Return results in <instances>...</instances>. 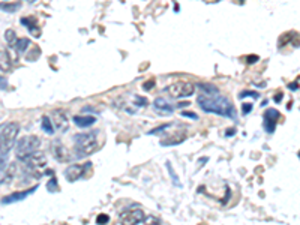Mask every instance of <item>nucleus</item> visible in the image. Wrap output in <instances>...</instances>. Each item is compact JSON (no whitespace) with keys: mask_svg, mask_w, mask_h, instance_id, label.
<instances>
[{"mask_svg":"<svg viewBox=\"0 0 300 225\" xmlns=\"http://www.w3.org/2000/svg\"><path fill=\"white\" fill-rule=\"evenodd\" d=\"M198 105L206 113H213L228 119H236V108L221 93H201L198 96Z\"/></svg>","mask_w":300,"mask_h":225,"instance_id":"1","label":"nucleus"},{"mask_svg":"<svg viewBox=\"0 0 300 225\" xmlns=\"http://www.w3.org/2000/svg\"><path fill=\"white\" fill-rule=\"evenodd\" d=\"M20 132V125L15 122L5 123L0 131V144H2V173L5 171V161L8 156V152L17 144V137Z\"/></svg>","mask_w":300,"mask_h":225,"instance_id":"2","label":"nucleus"},{"mask_svg":"<svg viewBox=\"0 0 300 225\" xmlns=\"http://www.w3.org/2000/svg\"><path fill=\"white\" fill-rule=\"evenodd\" d=\"M96 135L98 132H89V134H78L74 137V149L78 158H84L96 152L99 147Z\"/></svg>","mask_w":300,"mask_h":225,"instance_id":"3","label":"nucleus"},{"mask_svg":"<svg viewBox=\"0 0 300 225\" xmlns=\"http://www.w3.org/2000/svg\"><path fill=\"white\" fill-rule=\"evenodd\" d=\"M41 144V140L39 137L36 135H27V137H23L21 140H18V143L15 144V156L23 161L24 158H27L29 155L38 152V147Z\"/></svg>","mask_w":300,"mask_h":225,"instance_id":"4","label":"nucleus"},{"mask_svg":"<svg viewBox=\"0 0 300 225\" xmlns=\"http://www.w3.org/2000/svg\"><path fill=\"white\" fill-rule=\"evenodd\" d=\"M47 164V159H45V155L41 153V152H35L32 155H29L27 158L23 159V165H24V171L30 174V177H35L33 173H39V170L42 167H45ZM41 174V173H39Z\"/></svg>","mask_w":300,"mask_h":225,"instance_id":"5","label":"nucleus"},{"mask_svg":"<svg viewBox=\"0 0 300 225\" xmlns=\"http://www.w3.org/2000/svg\"><path fill=\"white\" fill-rule=\"evenodd\" d=\"M167 92L173 98H188V96L194 95L195 86L189 81H176L167 89Z\"/></svg>","mask_w":300,"mask_h":225,"instance_id":"6","label":"nucleus"},{"mask_svg":"<svg viewBox=\"0 0 300 225\" xmlns=\"http://www.w3.org/2000/svg\"><path fill=\"white\" fill-rule=\"evenodd\" d=\"M144 221V212L140 207H131L120 215V225H138Z\"/></svg>","mask_w":300,"mask_h":225,"instance_id":"7","label":"nucleus"},{"mask_svg":"<svg viewBox=\"0 0 300 225\" xmlns=\"http://www.w3.org/2000/svg\"><path fill=\"white\" fill-rule=\"evenodd\" d=\"M87 168H92V164L87 162V164H74V165H69L65 171V179L71 183L77 182L78 179H81L84 176V173L87 171Z\"/></svg>","mask_w":300,"mask_h":225,"instance_id":"8","label":"nucleus"},{"mask_svg":"<svg viewBox=\"0 0 300 225\" xmlns=\"http://www.w3.org/2000/svg\"><path fill=\"white\" fill-rule=\"evenodd\" d=\"M38 189V186H33L32 189H26V191H20V192H14V194H11V195H8V197H5L3 200H2V204L5 206V204H12V203H17V201H21V200H24L26 197H29V195H32L35 191Z\"/></svg>","mask_w":300,"mask_h":225,"instance_id":"9","label":"nucleus"},{"mask_svg":"<svg viewBox=\"0 0 300 225\" xmlns=\"http://www.w3.org/2000/svg\"><path fill=\"white\" fill-rule=\"evenodd\" d=\"M51 120H53V125H54L56 131L63 132L65 129H68V117H66V114L62 110L53 111V119Z\"/></svg>","mask_w":300,"mask_h":225,"instance_id":"10","label":"nucleus"},{"mask_svg":"<svg viewBox=\"0 0 300 225\" xmlns=\"http://www.w3.org/2000/svg\"><path fill=\"white\" fill-rule=\"evenodd\" d=\"M51 152H53V156L59 161V162H66L69 159V155L66 152V149L62 146V143L56 141L51 144Z\"/></svg>","mask_w":300,"mask_h":225,"instance_id":"11","label":"nucleus"},{"mask_svg":"<svg viewBox=\"0 0 300 225\" xmlns=\"http://www.w3.org/2000/svg\"><path fill=\"white\" fill-rule=\"evenodd\" d=\"M279 119V113L276 110H267L264 114V128L267 132H273L275 131V123Z\"/></svg>","mask_w":300,"mask_h":225,"instance_id":"12","label":"nucleus"},{"mask_svg":"<svg viewBox=\"0 0 300 225\" xmlns=\"http://www.w3.org/2000/svg\"><path fill=\"white\" fill-rule=\"evenodd\" d=\"M153 107H155V110H156V111H161V113H165V114H171V113L174 111L173 105H171V104H170L168 101L162 99V98H158V99H155V102H153Z\"/></svg>","mask_w":300,"mask_h":225,"instance_id":"13","label":"nucleus"},{"mask_svg":"<svg viewBox=\"0 0 300 225\" xmlns=\"http://www.w3.org/2000/svg\"><path fill=\"white\" fill-rule=\"evenodd\" d=\"M96 122V117L93 116H75L74 117V123L78 128H89Z\"/></svg>","mask_w":300,"mask_h":225,"instance_id":"14","label":"nucleus"},{"mask_svg":"<svg viewBox=\"0 0 300 225\" xmlns=\"http://www.w3.org/2000/svg\"><path fill=\"white\" fill-rule=\"evenodd\" d=\"M15 176H17V164L12 162L9 168L2 173V185H9L15 179Z\"/></svg>","mask_w":300,"mask_h":225,"instance_id":"15","label":"nucleus"},{"mask_svg":"<svg viewBox=\"0 0 300 225\" xmlns=\"http://www.w3.org/2000/svg\"><path fill=\"white\" fill-rule=\"evenodd\" d=\"M41 128H42L44 132H47V134H50V135H53L54 131H56V128H54V125H53V120H51V117H48V116H42Z\"/></svg>","mask_w":300,"mask_h":225,"instance_id":"16","label":"nucleus"},{"mask_svg":"<svg viewBox=\"0 0 300 225\" xmlns=\"http://www.w3.org/2000/svg\"><path fill=\"white\" fill-rule=\"evenodd\" d=\"M21 23L27 26L29 32H30L33 36H39V35H41V32L36 30V29H38V26H36V20H33V18H30V20H29V18H23Z\"/></svg>","mask_w":300,"mask_h":225,"instance_id":"17","label":"nucleus"},{"mask_svg":"<svg viewBox=\"0 0 300 225\" xmlns=\"http://www.w3.org/2000/svg\"><path fill=\"white\" fill-rule=\"evenodd\" d=\"M29 45H30V41H29L27 38H21V39H18V41H17V44H15V47H14V48H15V51H17V53H20V54H21V53H24V51L27 50V47H29Z\"/></svg>","mask_w":300,"mask_h":225,"instance_id":"18","label":"nucleus"},{"mask_svg":"<svg viewBox=\"0 0 300 225\" xmlns=\"http://www.w3.org/2000/svg\"><path fill=\"white\" fill-rule=\"evenodd\" d=\"M5 39H6V42H8L9 47H15V44H17V41H18V38H17V35H15L14 30H6Z\"/></svg>","mask_w":300,"mask_h":225,"instance_id":"19","label":"nucleus"},{"mask_svg":"<svg viewBox=\"0 0 300 225\" xmlns=\"http://www.w3.org/2000/svg\"><path fill=\"white\" fill-rule=\"evenodd\" d=\"M2 9L6 12H14L17 9H20V3H11V5H2Z\"/></svg>","mask_w":300,"mask_h":225,"instance_id":"20","label":"nucleus"},{"mask_svg":"<svg viewBox=\"0 0 300 225\" xmlns=\"http://www.w3.org/2000/svg\"><path fill=\"white\" fill-rule=\"evenodd\" d=\"M48 191L50 192H54V191H59V186H57V180H56V177H53L50 182H48Z\"/></svg>","mask_w":300,"mask_h":225,"instance_id":"21","label":"nucleus"},{"mask_svg":"<svg viewBox=\"0 0 300 225\" xmlns=\"http://www.w3.org/2000/svg\"><path fill=\"white\" fill-rule=\"evenodd\" d=\"M110 221V216L108 215H99L98 218H96V222L99 224V225H104V224H107Z\"/></svg>","mask_w":300,"mask_h":225,"instance_id":"22","label":"nucleus"},{"mask_svg":"<svg viewBox=\"0 0 300 225\" xmlns=\"http://www.w3.org/2000/svg\"><path fill=\"white\" fill-rule=\"evenodd\" d=\"M167 168L170 170V174H171L173 180H176V186H180V180H179V179H177V176L174 174V171H173V168H171V164H170V162H167Z\"/></svg>","mask_w":300,"mask_h":225,"instance_id":"23","label":"nucleus"},{"mask_svg":"<svg viewBox=\"0 0 300 225\" xmlns=\"http://www.w3.org/2000/svg\"><path fill=\"white\" fill-rule=\"evenodd\" d=\"M182 116H183V117H191V119H194V120H197V119H198V116H197V114H194V113H191V111H183V113H182Z\"/></svg>","mask_w":300,"mask_h":225,"instance_id":"24","label":"nucleus"},{"mask_svg":"<svg viewBox=\"0 0 300 225\" xmlns=\"http://www.w3.org/2000/svg\"><path fill=\"white\" fill-rule=\"evenodd\" d=\"M245 96H254V98H257L258 93H254V92H242V93H240V98H245Z\"/></svg>","mask_w":300,"mask_h":225,"instance_id":"25","label":"nucleus"},{"mask_svg":"<svg viewBox=\"0 0 300 225\" xmlns=\"http://www.w3.org/2000/svg\"><path fill=\"white\" fill-rule=\"evenodd\" d=\"M252 110V104H243V113L248 114Z\"/></svg>","mask_w":300,"mask_h":225,"instance_id":"26","label":"nucleus"},{"mask_svg":"<svg viewBox=\"0 0 300 225\" xmlns=\"http://www.w3.org/2000/svg\"><path fill=\"white\" fill-rule=\"evenodd\" d=\"M153 84H155V81H149V83L144 84V89H146V90H152Z\"/></svg>","mask_w":300,"mask_h":225,"instance_id":"27","label":"nucleus"},{"mask_svg":"<svg viewBox=\"0 0 300 225\" xmlns=\"http://www.w3.org/2000/svg\"><path fill=\"white\" fill-rule=\"evenodd\" d=\"M255 60H258V57H255V56H252V57H249V59H248V62H249V63L255 62Z\"/></svg>","mask_w":300,"mask_h":225,"instance_id":"28","label":"nucleus"},{"mask_svg":"<svg viewBox=\"0 0 300 225\" xmlns=\"http://www.w3.org/2000/svg\"><path fill=\"white\" fill-rule=\"evenodd\" d=\"M26 2H29V3H35L36 0H26Z\"/></svg>","mask_w":300,"mask_h":225,"instance_id":"29","label":"nucleus"},{"mask_svg":"<svg viewBox=\"0 0 300 225\" xmlns=\"http://www.w3.org/2000/svg\"><path fill=\"white\" fill-rule=\"evenodd\" d=\"M299 158H300V152H299Z\"/></svg>","mask_w":300,"mask_h":225,"instance_id":"30","label":"nucleus"}]
</instances>
